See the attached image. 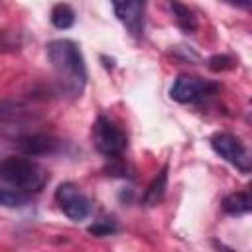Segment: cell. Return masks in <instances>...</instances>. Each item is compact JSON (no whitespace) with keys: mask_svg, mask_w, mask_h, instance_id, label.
<instances>
[{"mask_svg":"<svg viewBox=\"0 0 252 252\" xmlns=\"http://www.w3.org/2000/svg\"><path fill=\"white\" fill-rule=\"evenodd\" d=\"M51 24L57 30H67L75 24V10L69 4H55L51 8Z\"/></svg>","mask_w":252,"mask_h":252,"instance_id":"7c38bea8","label":"cell"},{"mask_svg":"<svg viewBox=\"0 0 252 252\" xmlns=\"http://www.w3.org/2000/svg\"><path fill=\"white\" fill-rule=\"evenodd\" d=\"M232 67V59L228 57V55H213L211 59H209V69L211 71H226V69H230Z\"/></svg>","mask_w":252,"mask_h":252,"instance_id":"9a60e30c","label":"cell"},{"mask_svg":"<svg viewBox=\"0 0 252 252\" xmlns=\"http://www.w3.org/2000/svg\"><path fill=\"white\" fill-rule=\"evenodd\" d=\"M209 142H211L213 152L217 156H220L224 161H228L242 173L250 171V154L238 136H234L230 132H215Z\"/></svg>","mask_w":252,"mask_h":252,"instance_id":"8992f818","label":"cell"},{"mask_svg":"<svg viewBox=\"0 0 252 252\" xmlns=\"http://www.w3.org/2000/svg\"><path fill=\"white\" fill-rule=\"evenodd\" d=\"M28 201H30V195H28V193L18 191V189L0 187V207H6V209H20V207H26Z\"/></svg>","mask_w":252,"mask_h":252,"instance_id":"4fadbf2b","label":"cell"},{"mask_svg":"<svg viewBox=\"0 0 252 252\" xmlns=\"http://www.w3.org/2000/svg\"><path fill=\"white\" fill-rule=\"evenodd\" d=\"M169 8L173 12V18L177 22V26L181 28L183 33H195L197 30V16L193 14V10H189L185 4L179 2H169Z\"/></svg>","mask_w":252,"mask_h":252,"instance_id":"8fae6325","label":"cell"},{"mask_svg":"<svg viewBox=\"0 0 252 252\" xmlns=\"http://www.w3.org/2000/svg\"><path fill=\"white\" fill-rule=\"evenodd\" d=\"M0 177L24 193H37L47 181L43 167L24 156H8L0 161Z\"/></svg>","mask_w":252,"mask_h":252,"instance_id":"7a4b0ae2","label":"cell"},{"mask_svg":"<svg viewBox=\"0 0 252 252\" xmlns=\"http://www.w3.org/2000/svg\"><path fill=\"white\" fill-rule=\"evenodd\" d=\"M217 91H219V83L183 73V75H177V79L173 81L169 96L181 104H197V102L209 98L211 94H215Z\"/></svg>","mask_w":252,"mask_h":252,"instance_id":"277c9868","label":"cell"},{"mask_svg":"<svg viewBox=\"0 0 252 252\" xmlns=\"http://www.w3.org/2000/svg\"><path fill=\"white\" fill-rule=\"evenodd\" d=\"M165 189H167V165H163V167L158 171V175L150 181V185L146 187L144 197H142L144 205H146V207H156V205L163 199Z\"/></svg>","mask_w":252,"mask_h":252,"instance_id":"9c48e42d","label":"cell"},{"mask_svg":"<svg viewBox=\"0 0 252 252\" xmlns=\"http://www.w3.org/2000/svg\"><path fill=\"white\" fill-rule=\"evenodd\" d=\"M250 209H252V199L246 191L230 193L222 201V211L226 215H232V217H242V215L250 213Z\"/></svg>","mask_w":252,"mask_h":252,"instance_id":"30bf717a","label":"cell"},{"mask_svg":"<svg viewBox=\"0 0 252 252\" xmlns=\"http://www.w3.org/2000/svg\"><path fill=\"white\" fill-rule=\"evenodd\" d=\"M47 57L59 91L69 98H79L87 87V65L81 47L73 39H53L47 43Z\"/></svg>","mask_w":252,"mask_h":252,"instance_id":"6da1fadb","label":"cell"},{"mask_svg":"<svg viewBox=\"0 0 252 252\" xmlns=\"http://www.w3.org/2000/svg\"><path fill=\"white\" fill-rule=\"evenodd\" d=\"M16 148L20 150L22 156L26 158H37V156H53L63 148V142L51 134L43 132H33V134H24L16 138Z\"/></svg>","mask_w":252,"mask_h":252,"instance_id":"52a82bcc","label":"cell"},{"mask_svg":"<svg viewBox=\"0 0 252 252\" xmlns=\"http://www.w3.org/2000/svg\"><path fill=\"white\" fill-rule=\"evenodd\" d=\"M93 144L108 161H118L128 150V134L112 118L100 114L93 124Z\"/></svg>","mask_w":252,"mask_h":252,"instance_id":"3957f363","label":"cell"},{"mask_svg":"<svg viewBox=\"0 0 252 252\" xmlns=\"http://www.w3.org/2000/svg\"><path fill=\"white\" fill-rule=\"evenodd\" d=\"M116 230H118V224L112 219H102L89 226V232L94 236H108V234H114Z\"/></svg>","mask_w":252,"mask_h":252,"instance_id":"5bb4252c","label":"cell"},{"mask_svg":"<svg viewBox=\"0 0 252 252\" xmlns=\"http://www.w3.org/2000/svg\"><path fill=\"white\" fill-rule=\"evenodd\" d=\"M112 10L132 37L140 39L144 35V18H146L144 2H112Z\"/></svg>","mask_w":252,"mask_h":252,"instance_id":"ba28073f","label":"cell"},{"mask_svg":"<svg viewBox=\"0 0 252 252\" xmlns=\"http://www.w3.org/2000/svg\"><path fill=\"white\" fill-rule=\"evenodd\" d=\"M55 203L61 209V213L67 219L75 220V222L85 220L91 215V209H93L91 199L73 181H63V183L57 185V189H55Z\"/></svg>","mask_w":252,"mask_h":252,"instance_id":"5b68a950","label":"cell"}]
</instances>
